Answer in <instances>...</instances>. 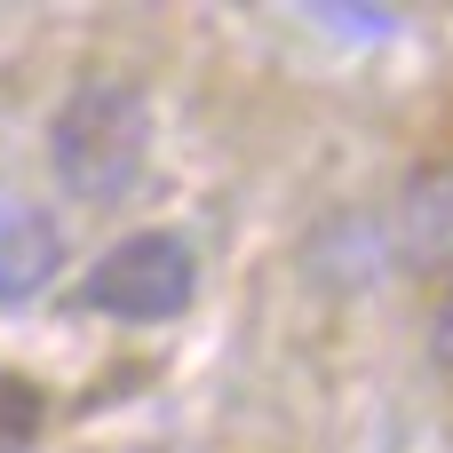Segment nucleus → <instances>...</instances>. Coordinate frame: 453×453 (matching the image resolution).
<instances>
[{"label":"nucleus","instance_id":"nucleus-1","mask_svg":"<svg viewBox=\"0 0 453 453\" xmlns=\"http://www.w3.org/2000/svg\"><path fill=\"white\" fill-rule=\"evenodd\" d=\"M143 159H151V104H143V88L88 80V88H72L56 104V119H48V167H56V183L80 207H111L119 191H135Z\"/></svg>","mask_w":453,"mask_h":453},{"label":"nucleus","instance_id":"nucleus-2","mask_svg":"<svg viewBox=\"0 0 453 453\" xmlns=\"http://www.w3.org/2000/svg\"><path fill=\"white\" fill-rule=\"evenodd\" d=\"M199 295V255L175 239V231H135L119 239L111 255L88 263L80 279V303L119 319V326H159V319H183Z\"/></svg>","mask_w":453,"mask_h":453},{"label":"nucleus","instance_id":"nucleus-3","mask_svg":"<svg viewBox=\"0 0 453 453\" xmlns=\"http://www.w3.org/2000/svg\"><path fill=\"white\" fill-rule=\"evenodd\" d=\"M390 255H398V271H414V279L453 271V167L406 175V191H398V207H390Z\"/></svg>","mask_w":453,"mask_h":453},{"label":"nucleus","instance_id":"nucleus-4","mask_svg":"<svg viewBox=\"0 0 453 453\" xmlns=\"http://www.w3.org/2000/svg\"><path fill=\"white\" fill-rule=\"evenodd\" d=\"M64 263V231L40 207H0V303H32Z\"/></svg>","mask_w":453,"mask_h":453},{"label":"nucleus","instance_id":"nucleus-5","mask_svg":"<svg viewBox=\"0 0 453 453\" xmlns=\"http://www.w3.org/2000/svg\"><path fill=\"white\" fill-rule=\"evenodd\" d=\"M40 422H48V398H40V382L0 366V453H24L32 438H40Z\"/></svg>","mask_w":453,"mask_h":453},{"label":"nucleus","instance_id":"nucleus-6","mask_svg":"<svg viewBox=\"0 0 453 453\" xmlns=\"http://www.w3.org/2000/svg\"><path fill=\"white\" fill-rule=\"evenodd\" d=\"M430 342H438V366H453V287L438 303V319H430Z\"/></svg>","mask_w":453,"mask_h":453}]
</instances>
